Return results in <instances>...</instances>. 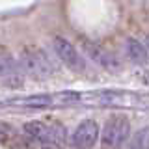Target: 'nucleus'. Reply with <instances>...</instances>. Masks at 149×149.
Listing matches in <instances>:
<instances>
[{
  "label": "nucleus",
  "instance_id": "9b49d317",
  "mask_svg": "<svg viewBox=\"0 0 149 149\" xmlns=\"http://www.w3.org/2000/svg\"><path fill=\"white\" fill-rule=\"evenodd\" d=\"M0 140H2V134H0Z\"/></svg>",
  "mask_w": 149,
  "mask_h": 149
},
{
  "label": "nucleus",
  "instance_id": "39448f33",
  "mask_svg": "<svg viewBox=\"0 0 149 149\" xmlns=\"http://www.w3.org/2000/svg\"><path fill=\"white\" fill-rule=\"evenodd\" d=\"M99 125L91 119H86L74 129V132L71 134V146L77 149H90L95 146V142L99 140Z\"/></svg>",
  "mask_w": 149,
  "mask_h": 149
},
{
  "label": "nucleus",
  "instance_id": "1a4fd4ad",
  "mask_svg": "<svg viewBox=\"0 0 149 149\" xmlns=\"http://www.w3.org/2000/svg\"><path fill=\"white\" fill-rule=\"evenodd\" d=\"M129 149H149V127L140 129L132 138H130Z\"/></svg>",
  "mask_w": 149,
  "mask_h": 149
},
{
  "label": "nucleus",
  "instance_id": "423d86ee",
  "mask_svg": "<svg viewBox=\"0 0 149 149\" xmlns=\"http://www.w3.org/2000/svg\"><path fill=\"white\" fill-rule=\"evenodd\" d=\"M84 52L88 54L90 60H93L95 63H99L101 67H106V69H116L118 67V60H116L108 50H104L102 47L95 45V43L84 41Z\"/></svg>",
  "mask_w": 149,
  "mask_h": 149
},
{
  "label": "nucleus",
  "instance_id": "9d476101",
  "mask_svg": "<svg viewBox=\"0 0 149 149\" xmlns=\"http://www.w3.org/2000/svg\"><path fill=\"white\" fill-rule=\"evenodd\" d=\"M146 47H147V50H149V37L146 39Z\"/></svg>",
  "mask_w": 149,
  "mask_h": 149
},
{
  "label": "nucleus",
  "instance_id": "7ed1b4c3",
  "mask_svg": "<svg viewBox=\"0 0 149 149\" xmlns=\"http://www.w3.org/2000/svg\"><path fill=\"white\" fill-rule=\"evenodd\" d=\"M0 82L13 90L24 84V69L8 50H0Z\"/></svg>",
  "mask_w": 149,
  "mask_h": 149
},
{
  "label": "nucleus",
  "instance_id": "f03ea898",
  "mask_svg": "<svg viewBox=\"0 0 149 149\" xmlns=\"http://www.w3.org/2000/svg\"><path fill=\"white\" fill-rule=\"evenodd\" d=\"M130 136V121L127 116H112L101 132L102 149H119Z\"/></svg>",
  "mask_w": 149,
  "mask_h": 149
},
{
  "label": "nucleus",
  "instance_id": "6e6552de",
  "mask_svg": "<svg viewBox=\"0 0 149 149\" xmlns=\"http://www.w3.org/2000/svg\"><path fill=\"white\" fill-rule=\"evenodd\" d=\"M21 106H28V108H47L52 102H56L54 95H34V97H24V99L15 101Z\"/></svg>",
  "mask_w": 149,
  "mask_h": 149
},
{
  "label": "nucleus",
  "instance_id": "0eeeda50",
  "mask_svg": "<svg viewBox=\"0 0 149 149\" xmlns=\"http://www.w3.org/2000/svg\"><path fill=\"white\" fill-rule=\"evenodd\" d=\"M125 52H127L129 60L138 65H143L147 63L149 60V50L146 45H142L138 39H132V37H129L127 41H125Z\"/></svg>",
  "mask_w": 149,
  "mask_h": 149
},
{
  "label": "nucleus",
  "instance_id": "20e7f679",
  "mask_svg": "<svg viewBox=\"0 0 149 149\" xmlns=\"http://www.w3.org/2000/svg\"><path fill=\"white\" fill-rule=\"evenodd\" d=\"M52 49H54L56 56L60 58V62H62L65 67H69L71 71L78 73V71H84V69H86V62L82 60V56L78 54V50L74 49L67 39H63V37H54Z\"/></svg>",
  "mask_w": 149,
  "mask_h": 149
},
{
  "label": "nucleus",
  "instance_id": "f257e3e1",
  "mask_svg": "<svg viewBox=\"0 0 149 149\" xmlns=\"http://www.w3.org/2000/svg\"><path fill=\"white\" fill-rule=\"evenodd\" d=\"M19 62H21L24 73H28L30 77L37 78V80L49 78L52 73H56L54 62L39 47H24L19 54Z\"/></svg>",
  "mask_w": 149,
  "mask_h": 149
}]
</instances>
